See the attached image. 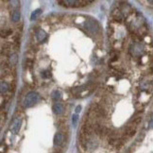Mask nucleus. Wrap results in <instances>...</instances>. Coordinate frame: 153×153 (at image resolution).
<instances>
[{"mask_svg": "<svg viewBox=\"0 0 153 153\" xmlns=\"http://www.w3.org/2000/svg\"><path fill=\"white\" fill-rule=\"evenodd\" d=\"M39 97H40V96L37 92H35V91L29 92L24 99V106L26 108L32 107V106H34L38 102Z\"/></svg>", "mask_w": 153, "mask_h": 153, "instance_id": "1", "label": "nucleus"}, {"mask_svg": "<svg viewBox=\"0 0 153 153\" xmlns=\"http://www.w3.org/2000/svg\"><path fill=\"white\" fill-rule=\"evenodd\" d=\"M92 1H76V0H65V1H59L60 4H63L62 6L65 7H80V6H85V4H89Z\"/></svg>", "mask_w": 153, "mask_h": 153, "instance_id": "2", "label": "nucleus"}, {"mask_svg": "<svg viewBox=\"0 0 153 153\" xmlns=\"http://www.w3.org/2000/svg\"><path fill=\"white\" fill-rule=\"evenodd\" d=\"M84 27H86V29H88V31H90L92 33H97L99 29V26L97 24V22L93 19L86 20L84 23Z\"/></svg>", "mask_w": 153, "mask_h": 153, "instance_id": "3", "label": "nucleus"}, {"mask_svg": "<svg viewBox=\"0 0 153 153\" xmlns=\"http://www.w3.org/2000/svg\"><path fill=\"white\" fill-rule=\"evenodd\" d=\"M21 123H22V119L20 117H17V118L13 121V126H11V131L13 133H17L19 131V129L21 128Z\"/></svg>", "mask_w": 153, "mask_h": 153, "instance_id": "4", "label": "nucleus"}, {"mask_svg": "<svg viewBox=\"0 0 153 153\" xmlns=\"http://www.w3.org/2000/svg\"><path fill=\"white\" fill-rule=\"evenodd\" d=\"M52 111H53V113H54L55 114L60 115V114H62L63 113L64 107H63V105L62 103H55L54 105H53V107H52Z\"/></svg>", "mask_w": 153, "mask_h": 153, "instance_id": "5", "label": "nucleus"}, {"mask_svg": "<svg viewBox=\"0 0 153 153\" xmlns=\"http://www.w3.org/2000/svg\"><path fill=\"white\" fill-rule=\"evenodd\" d=\"M63 141H64V137H63V134L61 132H58L55 134L54 136V145L57 146H61L63 144Z\"/></svg>", "mask_w": 153, "mask_h": 153, "instance_id": "6", "label": "nucleus"}, {"mask_svg": "<svg viewBox=\"0 0 153 153\" xmlns=\"http://www.w3.org/2000/svg\"><path fill=\"white\" fill-rule=\"evenodd\" d=\"M46 37H48L46 32L45 30H43V29H39L37 34H36V38L39 42H44V41L46 39Z\"/></svg>", "mask_w": 153, "mask_h": 153, "instance_id": "7", "label": "nucleus"}, {"mask_svg": "<svg viewBox=\"0 0 153 153\" xmlns=\"http://www.w3.org/2000/svg\"><path fill=\"white\" fill-rule=\"evenodd\" d=\"M41 13H42V10L41 9H37V10H35L32 11V13L30 15V20L31 21H34V20H36L38 17L41 15Z\"/></svg>", "mask_w": 153, "mask_h": 153, "instance_id": "8", "label": "nucleus"}, {"mask_svg": "<svg viewBox=\"0 0 153 153\" xmlns=\"http://www.w3.org/2000/svg\"><path fill=\"white\" fill-rule=\"evenodd\" d=\"M11 19L13 22H18L21 19V13L19 10H15L13 11V13L11 14Z\"/></svg>", "mask_w": 153, "mask_h": 153, "instance_id": "9", "label": "nucleus"}, {"mask_svg": "<svg viewBox=\"0 0 153 153\" xmlns=\"http://www.w3.org/2000/svg\"><path fill=\"white\" fill-rule=\"evenodd\" d=\"M8 91H9V84L6 81H2L1 82V93L6 94Z\"/></svg>", "mask_w": 153, "mask_h": 153, "instance_id": "10", "label": "nucleus"}, {"mask_svg": "<svg viewBox=\"0 0 153 153\" xmlns=\"http://www.w3.org/2000/svg\"><path fill=\"white\" fill-rule=\"evenodd\" d=\"M61 97H61V92H60V91L56 90V91H54V92L52 93V98L54 99V100L58 101Z\"/></svg>", "mask_w": 153, "mask_h": 153, "instance_id": "11", "label": "nucleus"}, {"mask_svg": "<svg viewBox=\"0 0 153 153\" xmlns=\"http://www.w3.org/2000/svg\"><path fill=\"white\" fill-rule=\"evenodd\" d=\"M10 63L13 64V65H15L16 64V62H17V61H18V58H17V54H15V53H13V55L10 56Z\"/></svg>", "mask_w": 153, "mask_h": 153, "instance_id": "12", "label": "nucleus"}, {"mask_svg": "<svg viewBox=\"0 0 153 153\" xmlns=\"http://www.w3.org/2000/svg\"><path fill=\"white\" fill-rule=\"evenodd\" d=\"M78 120H79V116H78V114H74L73 116H72V123H73V126L74 127H76V123H78Z\"/></svg>", "mask_w": 153, "mask_h": 153, "instance_id": "13", "label": "nucleus"}, {"mask_svg": "<svg viewBox=\"0 0 153 153\" xmlns=\"http://www.w3.org/2000/svg\"><path fill=\"white\" fill-rule=\"evenodd\" d=\"M10 4H11V7L13 9H17L19 7V1H11Z\"/></svg>", "mask_w": 153, "mask_h": 153, "instance_id": "14", "label": "nucleus"}, {"mask_svg": "<svg viewBox=\"0 0 153 153\" xmlns=\"http://www.w3.org/2000/svg\"><path fill=\"white\" fill-rule=\"evenodd\" d=\"M42 76H43V78H50V76H51V74L49 73V72H48V71H45V72H44L43 74H42Z\"/></svg>", "mask_w": 153, "mask_h": 153, "instance_id": "15", "label": "nucleus"}, {"mask_svg": "<svg viewBox=\"0 0 153 153\" xmlns=\"http://www.w3.org/2000/svg\"><path fill=\"white\" fill-rule=\"evenodd\" d=\"M81 111V106L80 105H79V106H76V114H78L79 111Z\"/></svg>", "mask_w": 153, "mask_h": 153, "instance_id": "16", "label": "nucleus"}, {"mask_svg": "<svg viewBox=\"0 0 153 153\" xmlns=\"http://www.w3.org/2000/svg\"><path fill=\"white\" fill-rule=\"evenodd\" d=\"M149 3H150V4H153V0H151V1H149Z\"/></svg>", "mask_w": 153, "mask_h": 153, "instance_id": "17", "label": "nucleus"}]
</instances>
